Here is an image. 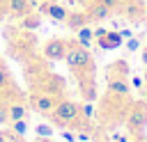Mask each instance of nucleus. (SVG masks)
Masks as SVG:
<instances>
[{
  "mask_svg": "<svg viewBox=\"0 0 147 142\" xmlns=\"http://www.w3.org/2000/svg\"><path fill=\"white\" fill-rule=\"evenodd\" d=\"M92 37H94V32H92L90 27H80V30H78V41H80V46H85V48H87Z\"/></svg>",
  "mask_w": 147,
  "mask_h": 142,
  "instance_id": "obj_12",
  "label": "nucleus"
},
{
  "mask_svg": "<svg viewBox=\"0 0 147 142\" xmlns=\"http://www.w3.org/2000/svg\"><path fill=\"white\" fill-rule=\"evenodd\" d=\"M119 34H122V39H129V37H131V32H129V30H122Z\"/></svg>",
  "mask_w": 147,
  "mask_h": 142,
  "instance_id": "obj_21",
  "label": "nucleus"
},
{
  "mask_svg": "<svg viewBox=\"0 0 147 142\" xmlns=\"http://www.w3.org/2000/svg\"><path fill=\"white\" fill-rule=\"evenodd\" d=\"M23 25H25V27H37V25H39V21H37V18H30V21L25 18V21H23Z\"/></svg>",
  "mask_w": 147,
  "mask_h": 142,
  "instance_id": "obj_16",
  "label": "nucleus"
},
{
  "mask_svg": "<svg viewBox=\"0 0 147 142\" xmlns=\"http://www.w3.org/2000/svg\"><path fill=\"white\" fill-rule=\"evenodd\" d=\"M11 128H14L18 135H25V133H28V121H25V117H23V119H16Z\"/></svg>",
  "mask_w": 147,
  "mask_h": 142,
  "instance_id": "obj_13",
  "label": "nucleus"
},
{
  "mask_svg": "<svg viewBox=\"0 0 147 142\" xmlns=\"http://www.w3.org/2000/svg\"><path fill=\"white\" fill-rule=\"evenodd\" d=\"M99 2H103L106 7H113V5H115V0H99Z\"/></svg>",
  "mask_w": 147,
  "mask_h": 142,
  "instance_id": "obj_22",
  "label": "nucleus"
},
{
  "mask_svg": "<svg viewBox=\"0 0 147 142\" xmlns=\"http://www.w3.org/2000/svg\"><path fill=\"white\" fill-rule=\"evenodd\" d=\"M5 80H7V76H5V69H2V66H0V87H2V85H5Z\"/></svg>",
  "mask_w": 147,
  "mask_h": 142,
  "instance_id": "obj_20",
  "label": "nucleus"
},
{
  "mask_svg": "<svg viewBox=\"0 0 147 142\" xmlns=\"http://www.w3.org/2000/svg\"><path fill=\"white\" fill-rule=\"evenodd\" d=\"M34 131H37V135H41V137H51V135H53V128L46 126V124H39Z\"/></svg>",
  "mask_w": 147,
  "mask_h": 142,
  "instance_id": "obj_15",
  "label": "nucleus"
},
{
  "mask_svg": "<svg viewBox=\"0 0 147 142\" xmlns=\"http://www.w3.org/2000/svg\"><path fill=\"white\" fill-rule=\"evenodd\" d=\"M136 48H138V41H136V39H131V37H129V50H136Z\"/></svg>",
  "mask_w": 147,
  "mask_h": 142,
  "instance_id": "obj_18",
  "label": "nucleus"
},
{
  "mask_svg": "<svg viewBox=\"0 0 147 142\" xmlns=\"http://www.w3.org/2000/svg\"><path fill=\"white\" fill-rule=\"evenodd\" d=\"M110 16V7H106L103 2H96L92 9H90V18H96V21H103Z\"/></svg>",
  "mask_w": 147,
  "mask_h": 142,
  "instance_id": "obj_8",
  "label": "nucleus"
},
{
  "mask_svg": "<svg viewBox=\"0 0 147 142\" xmlns=\"http://www.w3.org/2000/svg\"><path fill=\"white\" fill-rule=\"evenodd\" d=\"M126 16L133 18V21H138V18H140V7H138V5H129V7H126Z\"/></svg>",
  "mask_w": 147,
  "mask_h": 142,
  "instance_id": "obj_14",
  "label": "nucleus"
},
{
  "mask_svg": "<svg viewBox=\"0 0 147 142\" xmlns=\"http://www.w3.org/2000/svg\"><path fill=\"white\" fill-rule=\"evenodd\" d=\"M99 46L106 48V50L119 48V46H122V34H119V32H106V34L99 39Z\"/></svg>",
  "mask_w": 147,
  "mask_h": 142,
  "instance_id": "obj_6",
  "label": "nucleus"
},
{
  "mask_svg": "<svg viewBox=\"0 0 147 142\" xmlns=\"http://www.w3.org/2000/svg\"><path fill=\"white\" fill-rule=\"evenodd\" d=\"M62 137H64V140H67V142H74V140H76V137H74V135H71V133H64V131H62Z\"/></svg>",
  "mask_w": 147,
  "mask_h": 142,
  "instance_id": "obj_19",
  "label": "nucleus"
},
{
  "mask_svg": "<svg viewBox=\"0 0 147 142\" xmlns=\"http://www.w3.org/2000/svg\"><path fill=\"white\" fill-rule=\"evenodd\" d=\"M106 32H108V30H103V27H99V30H94V37H96V39H101V37L106 34Z\"/></svg>",
  "mask_w": 147,
  "mask_h": 142,
  "instance_id": "obj_17",
  "label": "nucleus"
},
{
  "mask_svg": "<svg viewBox=\"0 0 147 142\" xmlns=\"http://www.w3.org/2000/svg\"><path fill=\"white\" fill-rule=\"evenodd\" d=\"M0 142H5V135H2V133H0Z\"/></svg>",
  "mask_w": 147,
  "mask_h": 142,
  "instance_id": "obj_24",
  "label": "nucleus"
},
{
  "mask_svg": "<svg viewBox=\"0 0 147 142\" xmlns=\"http://www.w3.org/2000/svg\"><path fill=\"white\" fill-rule=\"evenodd\" d=\"M9 14L25 16L28 14V0H9Z\"/></svg>",
  "mask_w": 147,
  "mask_h": 142,
  "instance_id": "obj_9",
  "label": "nucleus"
},
{
  "mask_svg": "<svg viewBox=\"0 0 147 142\" xmlns=\"http://www.w3.org/2000/svg\"><path fill=\"white\" fill-rule=\"evenodd\" d=\"M7 117H9L11 121H16V119H23V117H25V105H21V103L11 105V108L7 110Z\"/></svg>",
  "mask_w": 147,
  "mask_h": 142,
  "instance_id": "obj_10",
  "label": "nucleus"
},
{
  "mask_svg": "<svg viewBox=\"0 0 147 142\" xmlns=\"http://www.w3.org/2000/svg\"><path fill=\"white\" fill-rule=\"evenodd\" d=\"M32 108H34L37 112H51V110L55 108V101H53V96H48V94H39V96L32 98Z\"/></svg>",
  "mask_w": 147,
  "mask_h": 142,
  "instance_id": "obj_5",
  "label": "nucleus"
},
{
  "mask_svg": "<svg viewBox=\"0 0 147 142\" xmlns=\"http://www.w3.org/2000/svg\"><path fill=\"white\" fill-rule=\"evenodd\" d=\"M41 11L46 16H51V18H55V21H64L67 18L64 7H60V5H41Z\"/></svg>",
  "mask_w": 147,
  "mask_h": 142,
  "instance_id": "obj_7",
  "label": "nucleus"
},
{
  "mask_svg": "<svg viewBox=\"0 0 147 142\" xmlns=\"http://www.w3.org/2000/svg\"><path fill=\"white\" fill-rule=\"evenodd\" d=\"M37 142H51V140H37Z\"/></svg>",
  "mask_w": 147,
  "mask_h": 142,
  "instance_id": "obj_25",
  "label": "nucleus"
},
{
  "mask_svg": "<svg viewBox=\"0 0 147 142\" xmlns=\"http://www.w3.org/2000/svg\"><path fill=\"white\" fill-rule=\"evenodd\" d=\"M129 124H131L133 128H142V126L147 124V105H145V103H138V105L133 108V112H131V117H129Z\"/></svg>",
  "mask_w": 147,
  "mask_h": 142,
  "instance_id": "obj_4",
  "label": "nucleus"
},
{
  "mask_svg": "<svg viewBox=\"0 0 147 142\" xmlns=\"http://www.w3.org/2000/svg\"><path fill=\"white\" fill-rule=\"evenodd\" d=\"M142 62L147 64V48H145V53H142Z\"/></svg>",
  "mask_w": 147,
  "mask_h": 142,
  "instance_id": "obj_23",
  "label": "nucleus"
},
{
  "mask_svg": "<svg viewBox=\"0 0 147 142\" xmlns=\"http://www.w3.org/2000/svg\"><path fill=\"white\" fill-rule=\"evenodd\" d=\"M64 57L71 69H87L90 66V50L85 46H67Z\"/></svg>",
  "mask_w": 147,
  "mask_h": 142,
  "instance_id": "obj_1",
  "label": "nucleus"
},
{
  "mask_svg": "<svg viewBox=\"0 0 147 142\" xmlns=\"http://www.w3.org/2000/svg\"><path fill=\"white\" fill-rule=\"evenodd\" d=\"M110 92L113 94H129V85L124 82V80H110Z\"/></svg>",
  "mask_w": 147,
  "mask_h": 142,
  "instance_id": "obj_11",
  "label": "nucleus"
},
{
  "mask_svg": "<svg viewBox=\"0 0 147 142\" xmlns=\"http://www.w3.org/2000/svg\"><path fill=\"white\" fill-rule=\"evenodd\" d=\"M78 105L76 103H71V101H62V103H57L55 105V121H60V124H69V121H74L76 117H78Z\"/></svg>",
  "mask_w": 147,
  "mask_h": 142,
  "instance_id": "obj_2",
  "label": "nucleus"
},
{
  "mask_svg": "<svg viewBox=\"0 0 147 142\" xmlns=\"http://www.w3.org/2000/svg\"><path fill=\"white\" fill-rule=\"evenodd\" d=\"M64 53H67V41H62V39H51L44 46V55L48 60H62Z\"/></svg>",
  "mask_w": 147,
  "mask_h": 142,
  "instance_id": "obj_3",
  "label": "nucleus"
}]
</instances>
